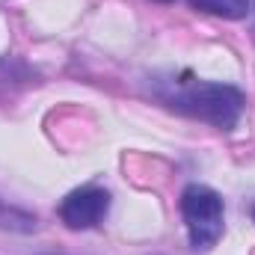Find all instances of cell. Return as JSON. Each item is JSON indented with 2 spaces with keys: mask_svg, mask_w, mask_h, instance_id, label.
I'll return each instance as SVG.
<instances>
[{
  "mask_svg": "<svg viewBox=\"0 0 255 255\" xmlns=\"http://www.w3.org/2000/svg\"><path fill=\"white\" fill-rule=\"evenodd\" d=\"M190 6L220 18H244L250 12V0H190Z\"/></svg>",
  "mask_w": 255,
  "mask_h": 255,
  "instance_id": "277c9868",
  "label": "cell"
},
{
  "mask_svg": "<svg viewBox=\"0 0 255 255\" xmlns=\"http://www.w3.org/2000/svg\"><path fill=\"white\" fill-rule=\"evenodd\" d=\"M110 211V193L101 187H80L71 190L60 205V220L68 229L83 232V229H95L104 214Z\"/></svg>",
  "mask_w": 255,
  "mask_h": 255,
  "instance_id": "3957f363",
  "label": "cell"
},
{
  "mask_svg": "<svg viewBox=\"0 0 255 255\" xmlns=\"http://www.w3.org/2000/svg\"><path fill=\"white\" fill-rule=\"evenodd\" d=\"M181 217H184V226H187V235H190V247L196 253L211 250L223 238L226 208H223V199H220L217 190H211L205 184L184 187V193H181Z\"/></svg>",
  "mask_w": 255,
  "mask_h": 255,
  "instance_id": "7a4b0ae2",
  "label": "cell"
},
{
  "mask_svg": "<svg viewBox=\"0 0 255 255\" xmlns=\"http://www.w3.org/2000/svg\"><path fill=\"white\" fill-rule=\"evenodd\" d=\"M169 104L178 113H187L193 119L211 122L214 128H229L238 125L244 113V92L229 86V83H211V80H196L178 86V92L169 98Z\"/></svg>",
  "mask_w": 255,
  "mask_h": 255,
  "instance_id": "6da1fadb",
  "label": "cell"
},
{
  "mask_svg": "<svg viewBox=\"0 0 255 255\" xmlns=\"http://www.w3.org/2000/svg\"><path fill=\"white\" fill-rule=\"evenodd\" d=\"M253 217H255V211H253Z\"/></svg>",
  "mask_w": 255,
  "mask_h": 255,
  "instance_id": "8992f818",
  "label": "cell"
},
{
  "mask_svg": "<svg viewBox=\"0 0 255 255\" xmlns=\"http://www.w3.org/2000/svg\"><path fill=\"white\" fill-rule=\"evenodd\" d=\"M157 3H172V0H157Z\"/></svg>",
  "mask_w": 255,
  "mask_h": 255,
  "instance_id": "5b68a950",
  "label": "cell"
}]
</instances>
